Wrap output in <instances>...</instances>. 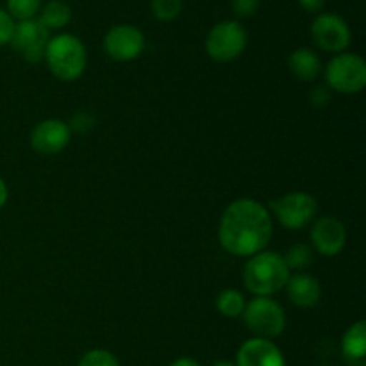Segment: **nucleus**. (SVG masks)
<instances>
[{
  "label": "nucleus",
  "mask_w": 366,
  "mask_h": 366,
  "mask_svg": "<svg viewBox=\"0 0 366 366\" xmlns=\"http://www.w3.org/2000/svg\"><path fill=\"white\" fill-rule=\"evenodd\" d=\"M242 318L256 338L274 340L286 329L285 310L272 297H254L245 304Z\"/></svg>",
  "instance_id": "20e7f679"
},
{
  "label": "nucleus",
  "mask_w": 366,
  "mask_h": 366,
  "mask_svg": "<svg viewBox=\"0 0 366 366\" xmlns=\"http://www.w3.org/2000/svg\"><path fill=\"white\" fill-rule=\"evenodd\" d=\"M311 243L320 256L335 257L345 249L347 229L342 220L335 217H324L315 222L311 229Z\"/></svg>",
  "instance_id": "f8f14e48"
},
{
  "label": "nucleus",
  "mask_w": 366,
  "mask_h": 366,
  "mask_svg": "<svg viewBox=\"0 0 366 366\" xmlns=\"http://www.w3.org/2000/svg\"><path fill=\"white\" fill-rule=\"evenodd\" d=\"M245 297L238 290H224L217 297V311L225 318H239L245 310Z\"/></svg>",
  "instance_id": "a211bd4d"
},
{
  "label": "nucleus",
  "mask_w": 366,
  "mask_h": 366,
  "mask_svg": "<svg viewBox=\"0 0 366 366\" xmlns=\"http://www.w3.org/2000/svg\"><path fill=\"white\" fill-rule=\"evenodd\" d=\"M343 360L349 366H366V322L350 325L342 338Z\"/></svg>",
  "instance_id": "2eb2a0df"
},
{
  "label": "nucleus",
  "mask_w": 366,
  "mask_h": 366,
  "mask_svg": "<svg viewBox=\"0 0 366 366\" xmlns=\"http://www.w3.org/2000/svg\"><path fill=\"white\" fill-rule=\"evenodd\" d=\"M288 68L300 82H315L322 74V61L313 50L297 49L288 56Z\"/></svg>",
  "instance_id": "dca6fc26"
},
{
  "label": "nucleus",
  "mask_w": 366,
  "mask_h": 366,
  "mask_svg": "<svg viewBox=\"0 0 366 366\" xmlns=\"http://www.w3.org/2000/svg\"><path fill=\"white\" fill-rule=\"evenodd\" d=\"M49 39V31L39 24L38 18H32V20L18 21L14 25L11 46L27 63H39V61L45 59V49Z\"/></svg>",
  "instance_id": "9d476101"
},
{
  "label": "nucleus",
  "mask_w": 366,
  "mask_h": 366,
  "mask_svg": "<svg viewBox=\"0 0 366 366\" xmlns=\"http://www.w3.org/2000/svg\"><path fill=\"white\" fill-rule=\"evenodd\" d=\"M318 366H338V365H335V363H320Z\"/></svg>",
  "instance_id": "7c9ffc66"
},
{
  "label": "nucleus",
  "mask_w": 366,
  "mask_h": 366,
  "mask_svg": "<svg viewBox=\"0 0 366 366\" xmlns=\"http://www.w3.org/2000/svg\"><path fill=\"white\" fill-rule=\"evenodd\" d=\"M45 61L54 77L71 82L77 81L84 74L88 54H86L84 43L77 36L64 32L49 39L45 49Z\"/></svg>",
  "instance_id": "7ed1b4c3"
},
{
  "label": "nucleus",
  "mask_w": 366,
  "mask_h": 366,
  "mask_svg": "<svg viewBox=\"0 0 366 366\" xmlns=\"http://www.w3.org/2000/svg\"><path fill=\"white\" fill-rule=\"evenodd\" d=\"M311 38L315 45L329 54L345 52L350 45V27L345 18L336 13H320L311 24Z\"/></svg>",
  "instance_id": "6e6552de"
},
{
  "label": "nucleus",
  "mask_w": 366,
  "mask_h": 366,
  "mask_svg": "<svg viewBox=\"0 0 366 366\" xmlns=\"http://www.w3.org/2000/svg\"><path fill=\"white\" fill-rule=\"evenodd\" d=\"M325 84L331 92L356 95L366 86V63L360 54H336L325 66Z\"/></svg>",
  "instance_id": "39448f33"
},
{
  "label": "nucleus",
  "mask_w": 366,
  "mask_h": 366,
  "mask_svg": "<svg viewBox=\"0 0 366 366\" xmlns=\"http://www.w3.org/2000/svg\"><path fill=\"white\" fill-rule=\"evenodd\" d=\"M282 259H285L286 267H288L290 272L304 270V268H307L315 261L313 249H311L310 245H306V243H295V245H292L288 250H286Z\"/></svg>",
  "instance_id": "6ab92c4d"
},
{
  "label": "nucleus",
  "mask_w": 366,
  "mask_h": 366,
  "mask_svg": "<svg viewBox=\"0 0 366 366\" xmlns=\"http://www.w3.org/2000/svg\"><path fill=\"white\" fill-rule=\"evenodd\" d=\"M249 34L236 20H225L214 25L206 38V52L217 63H231L247 49Z\"/></svg>",
  "instance_id": "423d86ee"
},
{
  "label": "nucleus",
  "mask_w": 366,
  "mask_h": 366,
  "mask_svg": "<svg viewBox=\"0 0 366 366\" xmlns=\"http://www.w3.org/2000/svg\"><path fill=\"white\" fill-rule=\"evenodd\" d=\"M7 197H9V192H7V184L4 182V179L0 177V209L6 206L7 202Z\"/></svg>",
  "instance_id": "cd10ccee"
},
{
  "label": "nucleus",
  "mask_w": 366,
  "mask_h": 366,
  "mask_svg": "<svg viewBox=\"0 0 366 366\" xmlns=\"http://www.w3.org/2000/svg\"><path fill=\"white\" fill-rule=\"evenodd\" d=\"M236 366H286L281 349L272 340L250 338L236 354Z\"/></svg>",
  "instance_id": "ddd939ff"
},
{
  "label": "nucleus",
  "mask_w": 366,
  "mask_h": 366,
  "mask_svg": "<svg viewBox=\"0 0 366 366\" xmlns=\"http://www.w3.org/2000/svg\"><path fill=\"white\" fill-rule=\"evenodd\" d=\"M285 288L290 302L295 304L297 307H302V310H311L322 299V286L318 279L311 274H304V272L290 275Z\"/></svg>",
  "instance_id": "4468645a"
},
{
  "label": "nucleus",
  "mask_w": 366,
  "mask_h": 366,
  "mask_svg": "<svg viewBox=\"0 0 366 366\" xmlns=\"http://www.w3.org/2000/svg\"><path fill=\"white\" fill-rule=\"evenodd\" d=\"M77 366H120V363H118L117 356L113 352H109V350L93 349L88 350L79 360Z\"/></svg>",
  "instance_id": "4be33fe9"
},
{
  "label": "nucleus",
  "mask_w": 366,
  "mask_h": 366,
  "mask_svg": "<svg viewBox=\"0 0 366 366\" xmlns=\"http://www.w3.org/2000/svg\"><path fill=\"white\" fill-rule=\"evenodd\" d=\"M274 222L267 207L254 199H238L225 207L218 225V242L231 256L252 257L270 243Z\"/></svg>",
  "instance_id": "f257e3e1"
},
{
  "label": "nucleus",
  "mask_w": 366,
  "mask_h": 366,
  "mask_svg": "<svg viewBox=\"0 0 366 366\" xmlns=\"http://www.w3.org/2000/svg\"><path fill=\"white\" fill-rule=\"evenodd\" d=\"M152 14L159 21H174L182 11V0H150Z\"/></svg>",
  "instance_id": "412c9836"
},
{
  "label": "nucleus",
  "mask_w": 366,
  "mask_h": 366,
  "mask_svg": "<svg viewBox=\"0 0 366 366\" xmlns=\"http://www.w3.org/2000/svg\"><path fill=\"white\" fill-rule=\"evenodd\" d=\"M299 6L307 13H320L325 6V0H299Z\"/></svg>",
  "instance_id": "bb28decb"
},
{
  "label": "nucleus",
  "mask_w": 366,
  "mask_h": 366,
  "mask_svg": "<svg viewBox=\"0 0 366 366\" xmlns=\"http://www.w3.org/2000/svg\"><path fill=\"white\" fill-rule=\"evenodd\" d=\"M104 52L118 63H129L138 59L145 50V36L138 27L120 24L111 27L104 36Z\"/></svg>",
  "instance_id": "1a4fd4ad"
},
{
  "label": "nucleus",
  "mask_w": 366,
  "mask_h": 366,
  "mask_svg": "<svg viewBox=\"0 0 366 366\" xmlns=\"http://www.w3.org/2000/svg\"><path fill=\"white\" fill-rule=\"evenodd\" d=\"M14 20L11 18V14L7 13L6 9L0 7V46L11 43V38H13L14 32Z\"/></svg>",
  "instance_id": "393cba45"
},
{
  "label": "nucleus",
  "mask_w": 366,
  "mask_h": 366,
  "mask_svg": "<svg viewBox=\"0 0 366 366\" xmlns=\"http://www.w3.org/2000/svg\"><path fill=\"white\" fill-rule=\"evenodd\" d=\"M43 0H7V13L13 20H32L39 13Z\"/></svg>",
  "instance_id": "aec40b11"
},
{
  "label": "nucleus",
  "mask_w": 366,
  "mask_h": 366,
  "mask_svg": "<svg viewBox=\"0 0 366 366\" xmlns=\"http://www.w3.org/2000/svg\"><path fill=\"white\" fill-rule=\"evenodd\" d=\"M93 127H95V120L88 113H75L68 122L70 132H77V134H88Z\"/></svg>",
  "instance_id": "5701e85b"
},
{
  "label": "nucleus",
  "mask_w": 366,
  "mask_h": 366,
  "mask_svg": "<svg viewBox=\"0 0 366 366\" xmlns=\"http://www.w3.org/2000/svg\"><path fill=\"white\" fill-rule=\"evenodd\" d=\"M272 213L288 231H300L317 217L318 202L306 192H292L270 204Z\"/></svg>",
  "instance_id": "0eeeda50"
},
{
  "label": "nucleus",
  "mask_w": 366,
  "mask_h": 366,
  "mask_svg": "<svg viewBox=\"0 0 366 366\" xmlns=\"http://www.w3.org/2000/svg\"><path fill=\"white\" fill-rule=\"evenodd\" d=\"M261 0H231L232 13L239 18H249L257 13Z\"/></svg>",
  "instance_id": "b1692460"
},
{
  "label": "nucleus",
  "mask_w": 366,
  "mask_h": 366,
  "mask_svg": "<svg viewBox=\"0 0 366 366\" xmlns=\"http://www.w3.org/2000/svg\"><path fill=\"white\" fill-rule=\"evenodd\" d=\"M213 366H236V365L231 363V361H227V360H220V361H217Z\"/></svg>",
  "instance_id": "c756f323"
},
{
  "label": "nucleus",
  "mask_w": 366,
  "mask_h": 366,
  "mask_svg": "<svg viewBox=\"0 0 366 366\" xmlns=\"http://www.w3.org/2000/svg\"><path fill=\"white\" fill-rule=\"evenodd\" d=\"M282 256L270 250L257 252L243 268V285L254 297H272L281 292L290 279Z\"/></svg>",
  "instance_id": "f03ea898"
},
{
  "label": "nucleus",
  "mask_w": 366,
  "mask_h": 366,
  "mask_svg": "<svg viewBox=\"0 0 366 366\" xmlns=\"http://www.w3.org/2000/svg\"><path fill=\"white\" fill-rule=\"evenodd\" d=\"M39 24L46 29V31H57L70 24L71 20V7L63 0H49L45 6L39 9Z\"/></svg>",
  "instance_id": "f3484780"
},
{
  "label": "nucleus",
  "mask_w": 366,
  "mask_h": 366,
  "mask_svg": "<svg viewBox=\"0 0 366 366\" xmlns=\"http://www.w3.org/2000/svg\"><path fill=\"white\" fill-rule=\"evenodd\" d=\"M71 138V132L68 124L57 118L43 120L32 129L31 132V147L34 152L41 156H56L63 152L68 147Z\"/></svg>",
  "instance_id": "9b49d317"
},
{
  "label": "nucleus",
  "mask_w": 366,
  "mask_h": 366,
  "mask_svg": "<svg viewBox=\"0 0 366 366\" xmlns=\"http://www.w3.org/2000/svg\"><path fill=\"white\" fill-rule=\"evenodd\" d=\"M170 366H200V363L199 361L192 360V357H179V360H175Z\"/></svg>",
  "instance_id": "c85d7f7f"
},
{
  "label": "nucleus",
  "mask_w": 366,
  "mask_h": 366,
  "mask_svg": "<svg viewBox=\"0 0 366 366\" xmlns=\"http://www.w3.org/2000/svg\"><path fill=\"white\" fill-rule=\"evenodd\" d=\"M331 99H332V93H331V89H329L327 84H325V86H315V88L311 89V93H310V102L313 104L315 107H318V109H320V107L327 106V104L331 102Z\"/></svg>",
  "instance_id": "a878e982"
}]
</instances>
